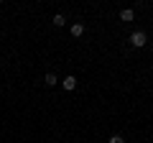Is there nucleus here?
Listing matches in <instances>:
<instances>
[{
	"instance_id": "obj_2",
	"label": "nucleus",
	"mask_w": 153,
	"mask_h": 143,
	"mask_svg": "<svg viewBox=\"0 0 153 143\" xmlns=\"http://www.w3.org/2000/svg\"><path fill=\"white\" fill-rule=\"evenodd\" d=\"M61 87H64V89H74L76 87V77H71V74L64 77V79H61Z\"/></svg>"
},
{
	"instance_id": "obj_7",
	"label": "nucleus",
	"mask_w": 153,
	"mask_h": 143,
	"mask_svg": "<svg viewBox=\"0 0 153 143\" xmlns=\"http://www.w3.org/2000/svg\"><path fill=\"white\" fill-rule=\"evenodd\" d=\"M107 143H125V138H123V136H112Z\"/></svg>"
},
{
	"instance_id": "obj_1",
	"label": "nucleus",
	"mask_w": 153,
	"mask_h": 143,
	"mask_svg": "<svg viewBox=\"0 0 153 143\" xmlns=\"http://www.w3.org/2000/svg\"><path fill=\"white\" fill-rule=\"evenodd\" d=\"M130 44L135 46V49L146 46V44H148V36H146V31H133V33H130Z\"/></svg>"
},
{
	"instance_id": "obj_4",
	"label": "nucleus",
	"mask_w": 153,
	"mask_h": 143,
	"mask_svg": "<svg viewBox=\"0 0 153 143\" xmlns=\"http://www.w3.org/2000/svg\"><path fill=\"white\" fill-rule=\"evenodd\" d=\"M44 82H46V87H54V84L59 82V79H56V74H51V72H49V74L44 77Z\"/></svg>"
},
{
	"instance_id": "obj_3",
	"label": "nucleus",
	"mask_w": 153,
	"mask_h": 143,
	"mask_svg": "<svg viewBox=\"0 0 153 143\" xmlns=\"http://www.w3.org/2000/svg\"><path fill=\"white\" fill-rule=\"evenodd\" d=\"M133 18H135V13H133L130 8H123V10H120V21H128V23H130Z\"/></svg>"
},
{
	"instance_id": "obj_6",
	"label": "nucleus",
	"mask_w": 153,
	"mask_h": 143,
	"mask_svg": "<svg viewBox=\"0 0 153 143\" xmlns=\"http://www.w3.org/2000/svg\"><path fill=\"white\" fill-rule=\"evenodd\" d=\"M64 23H66V18L61 16V13H56V16H54V26H59V28H61Z\"/></svg>"
},
{
	"instance_id": "obj_5",
	"label": "nucleus",
	"mask_w": 153,
	"mask_h": 143,
	"mask_svg": "<svg viewBox=\"0 0 153 143\" xmlns=\"http://www.w3.org/2000/svg\"><path fill=\"white\" fill-rule=\"evenodd\" d=\"M84 33V26L82 23H74V26H71V36H82Z\"/></svg>"
}]
</instances>
